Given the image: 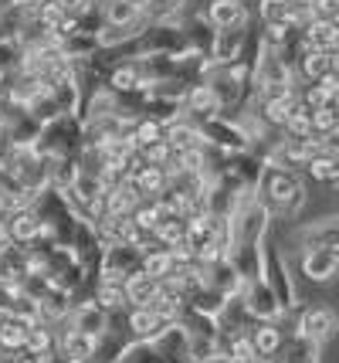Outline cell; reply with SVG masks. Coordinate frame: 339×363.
Wrapping results in <instances>:
<instances>
[{"label": "cell", "instance_id": "cell-1", "mask_svg": "<svg viewBox=\"0 0 339 363\" xmlns=\"http://www.w3.org/2000/svg\"><path fill=\"white\" fill-rule=\"evenodd\" d=\"M258 201L272 218H292L306 204V187L302 177L295 170H282V167H265L258 184Z\"/></svg>", "mask_w": 339, "mask_h": 363}, {"label": "cell", "instance_id": "cell-2", "mask_svg": "<svg viewBox=\"0 0 339 363\" xmlns=\"http://www.w3.org/2000/svg\"><path fill=\"white\" fill-rule=\"evenodd\" d=\"M81 146H85V123L79 119V112H71L41 126L34 140V153L45 160H79Z\"/></svg>", "mask_w": 339, "mask_h": 363}, {"label": "cell", "instance_id": "cell-3", "mask_svg": "<svg viewBox=\"0 0 339 363\" xmlns=\"http://www.w3.org/2000/svg\"><path fill=\"white\" fill-rule=\"evenodd\" d=\"M197 129H200V136L210 150H221V153H248L251 150V133L238 119L214 116V119H200Z\"/></svg>", "mask_w": 339, "mask_h": 363}, {"label": "cell", "instance_id": "cell-4", "mask_svg": "<svg viewBox=\"0 0 339 363\" xmlns=\"http://www.w3.org/2000/svg\"><path fill=\"white\" fill-rule=\"evenodd\" d=\"M261 279H265V285L275 292L278 306H282L285 313H292V309H295V285H292L285 258H282V252H278L275 245H265V252H261Z\"/></svg>", "mask_w": 339, "mask_h": 363}, {"label": "cell", "instance_id": "cell-5", "mask_svg": "<svg viewBox=\"0 0 339 363\" xmlns=\"http://www.w3.org/2000/svg\"><path fill=\"white\" fill-rule=\"evenodd\" d=\"M336 330H339V319L329 306H306L299 313V323H295L292 336H302L312 347H323V343H329L336 336Z\"/></svg>", "mask_w": 339, "mask_h": 363}, {"label": "cell", "instance_id": "cell-6", "mask_svg": "<svg viewBox=\"0 0 339 363\" xmlns=\"http://www.w3.org/2000/svg\"><path fill=\"white\" fill-rule=\"evenodd\" d=\"M312 4L309 0H261L258 7V21L261 24H285L302 31L309 21H312Z\"/></svg>", "mask_w": 339, "mask_h": 363}, {"label": "cell", "instance_id": "cell-7", "mask_svg": "<svg viewBox=\"0 0 339 363\" xmlns=\"http://www.w3.org/2000/svg\"><path fill=\"white\" fill-rule=\"evenodd\" d=\"M136 272H143V252L130 248V245H109L105 258H102V279L98 282L126 285L130 275H136Z\"/></svg>", "mask_w": 339, "mask_h": 363}, {"label": "cell", "instance_id": "cell-8", "mask_svg": "<svg viewBox=\"0 0 339 363\" xmlns=\"http://www.w3.org/2000/svg\"><path fill=\"white\" fill-rule=\"evenodd\" d=\"M241 299H244V306H248V313H251L255 323H278V319L285 316V309L278 306V299H275L272 289L265 285V279L244 285Z\"/></svg>", "mask_w": 339, "mask_h": 363}, {"label": "cell", "instance_id": "cell-9", "mask_svg": "<svg viewBox=\"0 0 339 363\" xmlns=\"http://www.w3.org/2000/svg\"><path fill=\"white\" fill-rule=\"evenodd\" d=\"M96 336H88V333H79L71 323H58L54 326V350L62 353V357H68V360L75 363H88L92 360V353H96Z\"/></svg>", "mask_w": 339, "mask_h": 363}, {"label": "cell", "instance_id": "cell-10", "mask_svg": "<svg viewBox=\"0 0 339 363\" xmlns=\"http://www.w3.org/2000/svg\"><path fill=\"white\" fill-rule=\"evenodd\" d=\"M41 218H38V211L34 207H17L7 214V235H11V245L17 248H31L41 241Z\"/></svg>", "mask_w": 339, "mask_h": 363}, {"label": "cell", "instance_id": "cell-11", "mask_svg": "<svg viewBox=\"0 0 339 363\" xmlns=\"http://www.w3.org/2000/svg\"><path fill=\"white\" fill-rule=\"evenodd\" d=\"M156 353H160L166 363H197L194 360V350H190V340H187V333L180 323H170L166 330L156 336V340H149Z\"/></svg>", "mask_w": 339, "mask_h": 363}, {"label": "cell", "instance_id": "cell-12", "mask_svg": "<svg viewBox=\"0 0 339 363\" xmlns=\"http://www.w3.org/2000/svg\"><path fill=\"white\" fill-rule=\"evenodd\" d=\"M102 17H105V28H115V31H139V28L149 24L143 11L132 7L130 0H105Z\"/></svg>", "mask_w": 339, "mask_h": 363}, {"label": "cell", "instance_id": "cell-13", "mask_svg": "<svg viewBox=\"0 0 339 363\" xmlns=\"http://www.w3.org/2000/svg\"><path fill=\"white\" fill-rule=\"evenodd\" d=\"M180 28H183V34H187V45H190V51H197V55L210 58V51H214V38H217V28L207 21V14L200 11V14L183 17V21H180Z\"/></svg>", "mask_w": 339, "mask_h": 363}, {"label": "cell", "instance_id": "cell-14", "mask_svg": "<svg viewBox=\"0 0 339 363\" xmlns=\"http://www.w3.org/2000/svg\"><path fill=\"white\" fill-rule=\"evenodd\" d=\"M255 24H238V28H221L217 38H214V51H210V62L217 65H227L234 62L238 55H241L244 41H248V34H251Z\"/></svg>", "mask_w": 339, "mask_h": 363}, {"label": "cell", "instance_id": "cell-15", "mask_svg": "<svg viewBox=\"0 0 339 363\" xmlns=\"http://www.w3.org/2000/svg\"><path fill=\"white\" fill-rule=\"evenodd\" d=\"M183 116H187L190 123H200V119L224 116V109H221V99L200 82V85H194V89L187 92V99H183Z\"/></svg>", "mask_w": 339, "mask_h": 363}, {"label": "cell", "instance_id": "cell-16", "mask_svg": "<svg viewBox=\"0 0 339 363\" xmlns=\"http://www.w3.org/2000/svg\"><path fill=\"white\" fill-rule=\"evenodd\" d=\"M299 34H302V48L309 51H329V55L339 51V31L333 28L329 17H312Z\"/></svg>", "mask_w": 339, "mask_h": 363}, {"label": "cell", "instance_id": "cell-17", "mask_svg": "<svg viewBox=\"0 0 339 363\" xmlns=\"http://www.w3.org/2000/svg\"><path fill=\"white\" fill-rule=\"evenodd\" d=\"M248 336H251V343H255L261 360L282 357V353H285V343H289V333L282 330L278 323H255V330L248 333Z\"/></svg>", "mask_w": 339, "mask_h": 363}, {"label": "cell", "instance_id": "cell-18", "mask_svg": "<svg viewBox=\"0 0 339 363\" xmlns=\"http://www.w3.org/2000/svg\"><path fill=\"white\" fill-rule=\"evenodd\" d=\"M207 21L221 31V28H238V24H251V11L244 0H210V7L204 11Z\"/></svg>", "mask_w": 339, "mask_h": 363}, {"label": "cell", "instance_id": "cell-19", "mask_svg": "<svg viewBox=\"0 0 339 363\" xmlns=\"http://www.w3.org/2000/svg\"><path fill=\"white\" fill-rule=\"evenodd\" d=\"M302 272L309 282H329L339 272V255L329 248H306L302 252Z\"/></svg>", "mask_w": 339, "mask_h": 363}, {"label": "cell", "instance_id": "cell-20", "mask_svg": "<svg viewBox=\"0 0 339 363\" xmlns=\"http://www.w3.org/2000/svg\"><path fill=\"white\" fill-rule=\"evenodd\" d=\"M130 184L136 187V194L143 197V201H160L163 194L170 190V174L163 170V167H139L136 174L130 177Z\"/></svg>", "mask_w": 339, "mask_h": 363}, {"label": "cell", "instance_id": "cell-21", "mask_svg": "<svg viewBox=\"0 0 339 363\" xmlns=\"http://www.w3.org/2000/svg\"><path fill=\"white\" fill-rule=\"evenodd\" d=\"M143 204V197L136 194L130 180L115 184V187H105V218H132V211Z\"/></svg>", "mask_w": 339, "mask_h": 363}, {"label": "cell", "instance_id": "cell-22", "mask_svg": "<svg viewBox=\"0 0 339 363\" xmlns=\"http://www.w3.org/2000/svg\"><path fill=\"white\" fill-rule=\"evenodd\" d=\"M68 323L75 326L79 333H88V336H102V330H105V323H109V313L98 306V302H79L71 313H68Z\"/></svg>", "mask_w": 339, "mask_h": 363}, {"label": "cell", "instance_id": "cell-23", "mask_svg": "<svg viewBox=\"0 0 339 363\" xmlns=\"http://www.w3.org/2000/svg\"><path fill=\"white\" fill-rule=\"evenodd\" d=\"M333 58L336 55H329V51H309V48H302V58L295 65V79H302L306 85L323 82L326 75H333Z\"/></svg>", "mask_w": 339, "mask_h": 363}, {"label": "cell", "instance_id": "cell-24", "mask_svg": "<svg viewBox=\"0 0 339 363\" xmlns=\"http://www.w3.org/2000/svg\"><path fill=\"white\" fill-rule=\"evenodd\" d=\"M166 326H170V323H166L160 313H153L149 306L130 309V330H132V340H136V343H149V340H156Z\"/></svg>", "mask_w": 339, "mask_h": 363}, {"label": "cell", "instance_id": "cell-25", "mask_svg": "<svg viewBox=\"0 0 339 363\" xmlns=\"http://www.w3.org/2000/svg\"><path fill=\"white\" fill-rule=\"evenodd\" d=\"M163 140L170 143V150H173V153H183V150L204 146V136H200L197 123H190L187 116H180L177 123H170V126L163 129Z\"/></svg>", "mask_w": 339, "mask_h": 363}, {"label": "cell", "instance_id": "cell-26", "mask_svg": "<svg viewBox=\"0 0 339 363\" xmlns=\"http://www.w3.org/2000/svg\"><path fill=\"white\" fill-rule=\"evenodd\" d=\"M214 231H217V218H210L207 211H194L190 218H187V245L190 248H204L210 238H214Z\"/></svg>", "mask_w": 339, "mask_h": 363}, {"label": "cell", "instance_id": "cell-27", "mask_svg": "<svg viewBox=\"0 0 339 363\" xmlns=\"http://www.w3.org/2000/svg\"><path fill=\"white\" fill-rule=\"evenodd\" d=\"M156 289H160V282H156V279H149V275H143V272L130 275V282H126V299H130V309L149 306L153 296H156Z\"/></svg>", "mask_w": 339, "mask_h": 363}, {"label": "cell", "instance_id": "cell-28", "mask_svg": "<svg viewBox=\"0 0 339 363\" xmlns=\"http://www.w3.org/2000/svg\"><path fill=\"white\" fill-rule=\"evenodd\" d=\"M92 302H98L105 313H122V309H130V299H126V285H115V282H98Z\"/></svg>", "mask_w": 339, "mask_h": 363}, {"label": "cell", "instance_id": "cell-29", "mask_svg": "<svg viewBox=\"0 0 339 363\" xmlns=\"http://www.w3.org/2000/svg\"><path fill=\"white\" fill-rule=\"evenodd\" d=\"M143 275H149V279H156V282H163L166 275H173V258H170V248H149V252H143Z\"/></svg>", "mask_w": 339, "mask_h": 363}, {"label": "cell", "instance_id": "cell-30", "mask_svg": "<svg viewBox=\"0 0 339 363\" xmlns=\"http://www.w3.org/2000/svg\"><path fill=\"white\" fill-rule=\"evenodd\" d=\"M163 218H170L166 207H163V201H143V204L132 211V224H136L139 231H146V235H153Z\"/></svg>", "mask_w": 339, "mask_h": 363}, {"label": "cell", "instance_id": "cell-31", "mask_svg": "<svg viewBox=\"0 0 339 363\" xmlns=\"http://www.w3.org/2000/svg\"><path fill=\"white\" fill-rule=\"evenodd\" d=\"M24 350L34 353V357H48V353H54V326H48V323H34L31 330H28Z\"/></svg>", "mask_w": 339, "mask_h": 363}, {"label": "cell", "instance_id": "cell-32", "mask_svg": "<svg viewBox=\"0 0 339 363\" xmlns=\"http://www.w3.org/2000/svg\"><path fill=\"white\" fill-rule=\"evenodd\" d=\"M336 170H339V157L336 153H316V157L306 163V174L312 180H319V184H333L336 180Z\"/></svg>", "mask_w": 339, "mask_h": 363}, {"label": "cell", "instance_id": "cell-33", "mask_svg": "<svg viewBox=\"0 0 339 363\" xmlns=\"http://www.w3.org/2000/svg\"><path fill=\"white\" fill-rule=\"evenodd\" d=\"M153 238H156L160 248H173L180 241H187V221H183V218H163V221L156 224Z\"/></svg>", "mask_w": 339, "mask_h": 363}, {"label": "cell", "instance_id": "cell-34", "mask_svg": "<svg viewBox=\"0 0 339 363\" xmlns=\"http://www.w3.org/2000/svg\"><path fill=\"white\" fill-rule=\"evenodd\" d=\"M282 360L285 363H319V347H312V343L302 340V336H289Z\"/></svg>", "mask_w": 339, "mask_h": 363}, {"label": "cell", "instance_id": "cell-35", "mask_svg": "<svg viewBox=\"0 0 339 363\" xmlns=\"http://www.w3.org/2000/svg\"><path fill=\"white\" fill-rule=\"evenodd\" d=\"M163 123H156V119H136L132 123V140H136V146L139 150H146V146H153V143L163 140Z\"/></svg>", "mask_w": 339, "mask_h": 363}, {"label": "cell", "instance_id": "cell-36", "mask_svg": "<svg viewBox=\"0 0 339 363\" xmlns=\"http://www.w3.org/2000/svg\"><path fill=\"white\" fill-rule=\"evenodd\" d=\"M21 62H24L21 41H0V72L14 75V72H21Z\"/></svg>", "mask_w": 339, "mask_h": 363}, {"label": "cell", "instance_id": "cell-37", "mask_svg": "<svg viewBox=\"0 0 339 363\" xmlns=\"http://www.w3.org/2000/svg\"><path fill=\"white\" fill-rule=\"evenodd\" d=\"M139 157H143L146 167H163L166 170V163L173 160V150H170L166 140H160V143H153V146H146V150H139Z\"/></svg>", "mask_w": 339, "mask_h": 363}, {"label": "cell", "instance_id": "cell-38", "mask_svg": "<svg viewBox=\"0 0 339 363\" xmlns=\"http://www.w3.org/2000/svg\"><path fill=\"white\" fill-rule=\"evenodd\" d=\"M119 363H166V360L156 353L153 343H132V347L126 350V357H122Z\"/></svg>", "mask_w": 339, "mask_h": 363}, {"label": "cell", "instance_id": "cell-39", "mask_svg": "<svg viewBox=\"0 0 339 363\" xmlns=\"http://www.w3.org/2000/svg\"><path fill=\"white\" fill-rule=\"evenodd\" d=\"M180 7H183V0H153L146 11V21H170V14H177Z\"/></svg>", "mask_w": 339, "mask_h": 363}, {"label": "cell", "instance_id": "cell-40", "mask_svg": "<svg viewBox=\"0 0 339 363\" xmlns=\"http://www.w3.org/2000/svg\"><path fill=\"white\" fill-rule=\"evenodd\" d=\"M54 4H58V7H62V14L71 17V21H75V17H81L88 7H92V0H54Z\"/></svg>", "mask_w": 339, "mask_h": 363}, {"label": "cell", "instance_id": "cell-41", "mask_svg": "<svg viewBox=\"0 0 339 363\" xmlns=\"http://www.w3.org/2000/svg\"><path fill=\"white\" fill-rule=\"evenodd\" d=\"M312 4V14L316 17H329L333 11H339V0H309Z\"/></svg>", "mask_w": 339, "mask_h": 363}, {"label": "cell", "instance_id": "cell-42", "mask_svg": "<svg viewBox=\"0 0 339 363\" xmlns=\"http://www.w3.org/2000/svg\"><path fill=\"white\" fill-rule=\"evenodd\" d=\"M197 363H234V360H231V353H227L224 347H214L207 357H200Z\"/></svg>", "mask_w": 339, "mask_h": 363}, {"label": "cell", "instance_id": "cell-43", "mask_svg": "<svg viewBox=\"0 0 339 363\" xmlns=\"http://www.w3.org/2000/svg\"><path fill=\"white\" fill-rule=\"evenodd\" d=\"M14 316H17V313H14V306H7V302L0 299V326H7V323H11Z\"/></svg>", "mask_w": 339, "mask_h": 363}, {"label": "cell", "instance_id": "cell-44", "mask_svg": "<svg viewBox=\"0 0 339 363\" xmlns=\"http://www.w3.org/2000/svg\"><path fill=\"white\" fill-rule=\"evenodd\" d=\"M7 214H11V197H7V190L0 187V221H7Z\"/></svg>", "mask_w": 339, "mask_h": 363}, {"label": "cell", "instance_id": "cell-45", "mask_svg": "<svg viewBox=\"0 0 339 363\" xmlns=\"http://www.w3.org/2000/svg\"><path fill=\"white\" fill-rule=\"evenodd\" d=\"M14 363H41V357H34V353H28V350H21L14 357Z\"/></svg>", "mask_w": 339, "mask_h": 363}, {"label": "cell", "instance_id": "cell-46", "mask_svg": "<svg viewBox=\"0 0 339 363\" xmlns=\"http://www.w3.org/2000/svg\"><path fill=\"white\" fill-rule=\"evenodd\" d=\"M41 363H75V360H68V357H62V353L54 350V353H48V357H41Z\"/></svg>", "mask_w": 339, "mask_h": 363}, {"label": "cell", "instance_id": "cell-47", "mask_svg": "<svg viewBox=\"0 0 339 363\" xmlns=\"http://www.w3.org/2000/svg\"><path fill=\"white\" fill-rule=\"evenodd\" d=\"M11 245V235H7V221H0V252Z\"/></svg>", "mask_w": 339, "mask_h": 363}, {"label": "cell", "instance_id": "cell-48", "mask_svg": "<svg viewBox=\"0 0 339 363\" xmlns=\"http://www.w3.org/2000/svg\"><path fill=\"white\" fill-rule=\"evenodd\" d=\"M130 4H132V7H139V11H143V14H146V11H149V4H153V0H130Z\"/></svg>", "mask_w": 339, "mask_h": 363}, {"label": "cell", "instance_id": "cell-49", "mask_svg": "<svg viewBox=\"0 0 339 363\" xmlns=\"http://www.w3.org/2000/svg\"><path fill=\"white\" fill-rule=\"evenodd\" d=\"M329 21H333V28L339 31V11H333V14H329Z\"/></svg>", "mask_w": 339, "mask_h": 363}, {"label": "cell", "instance_id": "cell-50", "mask_svg": "<svg viewBox=\"0 0 339 363\" xmlns=\"http://www.w3.org/2000/svg\"><path fill=\"white\" fill-rule=\"evenodd\" d=\"M4 85H7V72H0V89H4Z\"/></svg>", "mask_w": 339, "mask_h": 363}, {"label": "cell", "instance_id": "cell-51", "mask_svg": "<svg viewBox=\"0 0 339 363\" xmlns=\"http://www.w3.org/2000/svg\"><path fill=\"white\" fill-rule=\"evenodd\" d=\"M333 190H336V194H339V170H336V180H333Z\"/></svg>", "mask_w": 339, "mask_h": 363}, {"label": "cell", "instance_id": "cell-52", "mask_svg": "<svg viewBox=\"0 0 339 363\" xmlns=\"http://www.w3.org/2000/svg\"><path fill=\"white\" fill-rule=\"evenodd\" d=\"M92 4H105V0H92Z\"/></svg>", "mask_w": 339, "mask_h": 363}]
</instances>
